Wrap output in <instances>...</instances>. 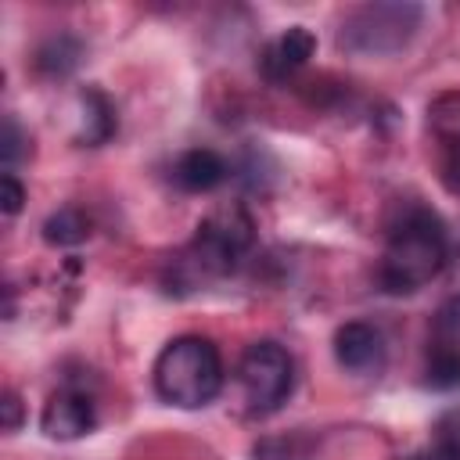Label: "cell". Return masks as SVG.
Listing matches in <instances>:
<instances>
[{
  "label": "cell",
  "instance_id": "20",
  "mask_svg": "<svg viewBox=\"0 0 460 460\" xmlns=\"http://www.w3.org/2000/svg\"><path fill=\"white\" fill-rule=\"evenodd\" d=\"M442 169H446V183H449L453 190H460V147H446Z\"/></svg>",
  "mask_w": 460,
  "mask_h": 460
},
{
  "label": "cell",
  "instance_id": "4",
  "mask_svg": "<svg viewBox=\"0 0 460 460\" xmlns=\"http://www.w3.org/2000/svg\"><path fill=\"white\" fill-rule=\"evenodd\" d=\"M420 4L406 0H381V4H363L345 14L338 29V47L356 58H388L399 54L420 29Z\"/></svg>",
  "mask_w": 460,
  "mask_h": 460
},
{
  "label": "cell",
  "instance_id": "2",
  "mask_svg": "<svg viewBox=\"0 0 460 460\" xmlns=\"http://www.w3.org/2000/svg\"><path fill=\"white\" fill-rule=\"evenodd\" d=\"M151 381L158 399L169 406L180 410L208 406L223 388V356L216 341L201 334H180L158 352L151 367Z\"/></svg>",
  "mask_w": 460,
  "mask_h": 460
},
{
  "label": "cell",
  "instance_id": "14",
  "mask_svg": "<svg viewBox=\"0 0 460 460\" xmlns=\"http://www.w3.org/2000/svg\"><path fill=\"white\" fill-rule=\"evenodd\" d=\"M428 126L442 140V147H460V90L438 93L428 104Z\"/></svg>",
  "mask_w": 460,
  "mask_h": 460
},
{
  "label": "cell",
  "instance_id": "3",
  "mask_svg": "<svg viewBox=\"0 0 460 460\" xmlns=\"http://www.w3.org/2000/svg\"><path fill=\"white\" fill-rule=\"evenodd\" d=\"M252 244H255V219L241 201H230L212 208L198 223V234L180 255V266H187L190 277H223L248 255Z\"/></svg>",
  "mask_w": 460,
  "mask_h": 460
},
{
  "label": "cell",
  "instance_id": "19",
  "mask_svg": "<svg viewBox=\"0 0 460 460\" xmlns=\"http://www.w3.org/2000/svg\"><path fill=\"white\" fill-rule=\"evenodd\" d=\"M0 410H4V431H18L22 428V399H18V392L7 388Z\"/></svg>",
  "mask_w": 460,
  "mask_h": 460
},
{
  "label": "cell",
  "instance_id": "1",
  "mask_svg": "<svg viewBox=\"0 0 460 460\" xmlns=\"http://www.w3.org/2000/svg\"><path fill=\"white\" fill-rule=\"evenodd\" d=\"M446 226L428 205H406L388 226L377 284L388 295H413L428 288L446 266Z\"/></svg>",
  "mask_w": 460,
  "mask_h": 460
},
{
  "label": "cell",
  "instance_id": "9",
  "mask_svg": "<svg viewBox=\"0 0 460 460\" xmlns=\"http://www.w3.org/2000/svg\"><path fill=\"white\" fill-rule=\"evenodd\" d=\"M230 176V165L219 151L212 147H187L172 162V183L187 194H208Z\"/></svg>",
  "mask_w": 460,
  "mask_h": 460
},
{
  "label": "cell",
  "instance_id": "5",
  "mask_svg": "<svg viewBox=\"0 0 460 460\" xmlns=\"http://www.w3.org/2000/svg\"><path fill=\"white\" fill-rule=\"evenodd\" d=\"M237 381L255 413H273L295 388V359L277 341H252L241 352Z\"/></svg>",
  "mask_w": 460,
  "mask_h": 460
},
{
  "label": "cell",
  "instance_id": "10",
  "mask_svg": "<svg viewBox=\"0 0 460 460\" xmlns=\"http://www.w3.org/2000/svg\"><path fill=\"white\" fill-rule=\"evenodd\" d=\"M115 129H119L115 101L101 86L79 90V129H75V144L101 147V144H108L115 137Z\"/></svg>",
  "mask_w": 460,
  "mask_h": 460
},
{
  "label": "cell",
  "instance_id": "13",
  "mask_svg": "<svg viewBox=\"0 0 460 460\" xmlns=\"http://www.w3.org/2000/svg\"><path fill=\"white\" fill-rule=\"evenodd\" d=\"M424 385H428V388H438V392L460 388V345H453V341H438V338H435V345L428 349Z\"/></svg>",
  "mask_w": 460,
  "mask_h": 460
},
{
  "label": "cell",
  "instance_id": "7",
  "mask_svg": "<svg viewBox=\"0 0 460 460\" xmlns=\"http://www.w3.org/2000/svg\"><path fill=\"white\" fill-rule=\"evenodd\" d=\"M97 424V410H93V399L79 388H58L43 413H40V428L47 438H58V442H72V438H83L90 435Z\"/></svg>",
  "mask_w": 460,
  "mask_h": 460
},
{
  "label": "cell",
  "instance_id": "6",
  "mask_svg": "<svg viewBox=\"0 0 460 460\" xmlns=\"http://www.w3.org/2000/svg\"><path fill=\"white\" fill-rule=\"evenodd\" d=\"M334 359H338V367H345L349 374H359V377L381 374L385 359H388L385 334L367 320H349L334 331Z\"/></svg>",
  "mask_w": 460,
  "mask_h": 460
},
{
  "label": "cell",
  "instance_id": "16",
  "mask_svg": "<svg viewBox=\"0 0 460 460\" xmlns=\"http://www.w3.org/2000/svg\"><path fill=\"white\" fill-rule=\"evenodd\" d=\"M29 137H25V129L18 126V119L14 115H7L4 119V140H0V158H4V169H14L25 155H29Z\"/></svg>",
  "mask_w": 460,
  "mask_h": 460
},
{
  "label": "cell",
  "instance_id": "12",
  "mask_svg": "<svg viewBox=\"0 0 460 460\" xmlns=\"http://www.w3.org/2000/svg\"><path fill=\"white\" fill-rule=\"evenodd\" d=\"M86 237H90V216L79 205H65L43 219V241L47 244L72 248V244H83Z\"/></svg>",
  "mask_w": 460,
  "mask_h": 460
},
{
  "label": "cell",
  "instance_id": "17",
  "mask_svg": "<svg viewBox=\"0 0 460 460\" xmlns=\"http://www.w3.org/2000/svg\"><path fill=\"white\" fill-rule=\"evenodd\" d=\"M435 338L460 345V295H449L435 316Z\"/></svg>",
  "mask_w": 460,
  "mask_h": 460
},
{
  "label": "cell",
  "instance_id": "8",
  "mask_svg": "<svg viewBox=\"0 0 460 460\" xmlns=\"http://www.w3.org/2000/svg\"><path fill=\"white\" fill-rule=\"evenodd\" d=\"M313 50H316V36H313L305 25H291V29H284V32H277V36L262 47V54H259V72H262L266 83L280 86V83H288L295 72L305 68V61L313 58Z\"/></svg>",
  "mask_w": 460,
  "mask_h": 460
},
{
  "label": "cell",
  "instance_id": "11",
  "mask_svg": "<svg viewBox=\"0 0 460 460\" xmlns=\"http://www.w3.org/2000/svg\"><path fill=\"white\" fill-rule=\"evenodd\" d=\"M83 58V43L72 36V32H58V36H47L40 47H36V72L47 75V79H65Z\"/></svg>",
  "mask_w": 460,
  "mask_h": 460
},
{
  "label": "cell",
  "instance_id": "18",
  "mask_svg": "<svg viewBox=\"0 0 460 460\" xmlns=\"http://www.w3.org/2000/svg\"><path fill=\"white\" fill-rule=\"evenodd\" d=\"M22 201H25L22 180L14 176V169H4V176H0V208H4V216H18Z\"/></svg>",
  "mask_w": 460,
  "mask_h": 460
},
{
  "label": "cell",
  "instance_id": "15",
  "mask_svg": "<svg viewBox=\"0 0 460 460\" xmlns=\"http://www.w3.org/2000/svg\"><path fill=\"white\" fill-rule=\"evenodd\" d=\"M420 460H460V406H449L431 428V449Z\"/></svg>",
  "mask_w": 460,
  "mask_h": 460
}]
</instances>
